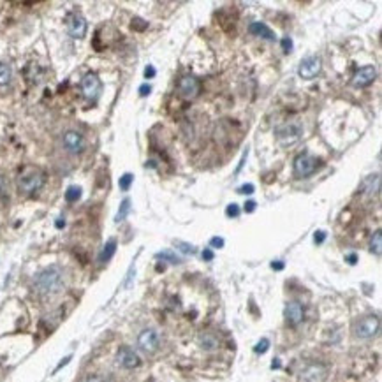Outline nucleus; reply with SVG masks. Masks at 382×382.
I'll use <instances>...</instances> for the list:
<instances>
[{"label":"nucleus","instance_id":"f257e3e1","mask_svg":"<svg viewBox=\"0 0 382 382\" xmlns=\"http://www.w3.org/2000/svg\"><path fill=\"white\" fill-rule=\"evenodd\" d=\"M34 287L39 294L51 296L62 291L63 287V271L60 266H48L39 271L34 278Z\"/></svg>","mask_w":382,"mask_h":382},{"label":"nucleus","instance_id":"f03ea898","mask_svg":"<svg viewBox=\"0 0 382 382\" xmlns=\"http://www.w3.org/2000/svg\"><path fill=\"white\" fill-rule=\"evenodd\" d=\"M275 136L280 145H294L303 136V125L299 122H285L275 129Z\"/></svg>","mask_w":382,"mask_h":382},{"label":"nucleus","instance_id":"7ed1b4c3","mask_svg":"<svg viewBox=\"0 0 382 382\" xmlns=\"http://www.w3.org/2000/svg\"><path fill=\"white\" fill-rule=\"evenodd\" d=\"M44 185V174L37 169H30L27 173H23L18 180V187H20L21 192L25 194H32V192H37L39 188Z\"/></svg>","mask_w":382,"mask_h":382},{"label":"nucleus","instance_id":"20e7f679","mask_svg":"<svg viewBox=\"0 0 382 382\" xmlns=\"http://www.w3.org/2000/svg\"><path fill=\"white\" fill-rule=\"evenodd\" d=\"M317 167H319V159L310 155V153H301L294 159V173L299 178L312 176L317 171Z\"/></svg>","mask_w":382,"mask_h":382},{"label":"nucleus","instance_id":"39448f33","mask_svg":"<svg viewBox=\"0 0 382 382\" xmlns=\"http://www.w3.org/2000/svg\"><path fill=\"white\" fill-rule=\"evenodd\" d=\"M380 330V321L377 315H368V317H363L358 324L354 326V335L358 338H373Z\"/></svg>","mask_w":382,"mask_h":382},{"label":"nucleus","instance_id":"423d86ee","mask_svg":"<svg viewBox=\"0 0 382 382\" xmlns=\"http://www.w3.org/2000/svg\"><path fill=\"white\" fill-rule=\"evenodd\" d=\"M101 90H102V83L97 74L95 73L85 74L83 80H81V92H83L85 99H88V101H97L99 95H101Z\"/></svg>","mask_w":382,"mask_h":382},{"label":"nucleus","instance_id":"0eeeda50","mask_svg":"<svg viewBox=\"0 0 382 382\" xmlns=\"http://www.w3.org/2000/svg\"><path fill=\"white\" fill-rule=\"evenodd\" d=\"M321 69H323V62H321L319 56H306L299 63L298 74L303 80H312V78H315L321 73Z\"/></svg>","mask_w":382,"mask_h":382},{"label":"nucleus","instance_id":"6e6552de","mask_svg":"<svg viewBox=\"0 0 382 382\" xmlns=\"http://www.w3.org/2000/svg\"><path fill=\"white\" fill-rule=\"evenodd\" d=\"M199 90H201V85H199V80L194 76H183L180 81H178V92L183 99H196L199 95Z\"/></svg>","mask_w":382,"mask_h":382},{"label":"nucleus","instance_id":"1a4fd4ad","mask_svg":"<svg viewBox=\"0 0 382 382\" xmlns=\"http://www.w3.org/2000/svg\"><path fill=\"white\" fill-rule=\"evenodd\" d=\"M116 363H118L122 368L132 370L141 365V358H139L138 352L132 351L131 347H120L118 352H116Z\"/></svg>","mask_w":382,"mask_h":382},{"label":"nucleus","instance_id":"9d476101","mask_svg":"<svg viewBox=\"0 0 382 382\" xmlns=\"http://www.w3.org/2000/svg\"><path fill=\"white\" fill-rule=\"evenodd\" d=\"M159 342H160V338H159V333H157L155 330H143L141 333H139V337H138L139 349L145 351V352H150V354L159 349Z\"/></svg>","mask_w":382,"mask_h":382},{"label":"nucleus","instance_id":"9b49d317","mask_svg":"<svg viewBox=\"0 0 382 382\" xmlns=\"http://www.w3.org/2000/svg\"><path fill=\"white\" fill-rule=\"evenodd\" d=\"M88 30V23L81 14H71L69 20H67V32H69L71 37L74 39H83L87 35Z\"/></svg>","mask_w":382,"mask_h":382},{"label":"nucleus","instance_id":"f8f14e48","mask_svg":"<svg viewBox=\"0 0 382 382\" xmlns=\"http://www.w3.org/2000/svg\"><path fill=\"white\" fill-rule=\"evenodd\" d=\"M62 143L63 148L69 153H74V155H78L85 150V138L76 131H67L62 138Z\"/></svg>","mask_w":382,"mask_h":382},{"label":"nucleus","instance_id":"ddd939ff","mask_svg":"<svg viewBox=\"0 0 382 382\" xmlns=\"http://www.w3.org/2000/svg\"><path fill=\"white\" fill-rule=\"evenodd\" d=\"M377 76V71L373 66H365L361 69L356 71V74L352 76V85L358 88H363V87H368L370 83H373Z\"/></svg>","mask_w":382,"mask_h":382},{"label":"nucleus","instance_id":"4468645a","mask_svg":"<svg viewBox=\"0 0 382 382\" xmlns=\"http://www.w3.org/2000/svg\"><path fill=\"white\" fill-rule=\"evenodd\" d=\"M285 319L291 326H298V324L303 323L305 319V308L299 301H289L285 305Z\"/></svg>","mask_w":382,"mask_h":382},{"label":"nucleus","instance_id":"2eb2a0df","mask_svg":"<svg viewBox=\"0 0 382 382\" xmlns=\"http://www.w3.org/2000/svg\"><path fill=\"white\" fill-rule=\"evenodd\" d=\"M361 190L365 192L368 198H373L380 192V176L379 174H372V176L365 178V181L361 183Z\"/></svg>","mask_w":382,"mask_h":382},{"label":"nucleus","instance_id":"dca6fc26","mask_svg":"<svg viewBox=\"0 0 382 382\" xmlns=\"http://www.w3.org/2000/svg\"><path fill=\"white\" fill-rule=\"evenodd\" d=\"M248 32H250L252 35H257V37L268 39V41H273V39H275L273 30H271L268 25L261 23V21H254V23H250V27H248Z\"/></svg>","mask_w":382,"mask_h":382},{"label":"nucleus","instance_id":"f3484780","mask_svg":"<svg viewBox=\"0 0 382 382\" xmlns=\"http://www.w3.org/2000/svg\"><path fill=\"white\" fill-rule=\"evenodd\" d=\"M115 252H116V240L115 238H111V240L106 241V245L102 247L101 254H99V263L104 264V263H108V261H111V257L115 256Z\"/></svg>","mask_w":382,"mask_h":382},{"label":"nucleus","instance_id":"a211bd4d","mask_svg":"<svg viewBox=\"0 0 382 382\" xmlns=\"http://www.w3.org/2000/svg\"><path fill=\"white\" fill-rule=\"evenodd\" d=\"M198 342L205 351H215V349L219 347V340H217V337H213V335H210V333H201L198 338Z\"/></svg>","mask_w":382,"mask_h":382},{"label":"nucleus","instance_id":"6ab92c4d","mask_svg":"<svg viewBox=\"0 0 382 382\" xmlns=\"http://www.w3.org/2000/svg\"><path fill=\"white\" fill-rule=\"evenodd\" d=\"M11 78H13V71L7 63L0 62V87H7L11 83Z\"/></svg>","mask_w":382,"mask_h":382},{"label":"nucleus","instance_id":"aec40b11","mask_svg":"<svg viewBox=\"0 0 382 382\" xmlns=\"http://www.w3.org/2000/svg\"><path fill=\"white\" fill-rule=\"evenodd\" d=\"M370 250H372L375 256L382 254V234H380V231H375L373 236L370 238Z\"/></svg>","mask_w":382,"mask_h":382},{"label":"nucleus","instance_id":"412c9836","mask_svg":"<svg viewBox=\"0 0 382 382\" xmlns=\"http://www.w3.org/2000/svg\"><path fill=\"white\" fill-rule=\"evenodd\" d=\"M129 212H131V199H123L122 205H120L118 213H116V217H115V222H116V224L123 222V220L127 219Z\"/></svg>","mask_w":382,"mask_h":382},{"label":"nucleus","instance_id":"4be33fe9","mask_svg":"<svg viewBox=\"0 0 382 382\" xmlns=\"http://www.w3.org/2000/svg\"><path fill=\"white\" fill-rule=\"evenodd\" d=\"M80 199H81V187H78V185H71L66 192V201L76 203V201H80Z\"/></svg>","mask_w":382,"mask_h":382},{"label":"nucleus","instance_id":"5701e85b","mask_svg":"<svg viewBox=\"0 0 382 382\" xmlns=\"http://www.w3.org/2000/svg\"><path fill=\"white\" fill-rule=\"evenodd\" d=\"M155 257L157 259L166 261V263H171V264H180L181 263V257H178L174 252H171V250H162V252H159Z\"/></svg>","mask_w":382,"mask_h":382},{"label":"nucleus","instance_id":"b1692460","mask_svg":"<svg viewBox=\"0 0 382 382\" xmlns=\"http://www.w3.org/2000/svg\"><path fill=\"white\" fill-rule=\"evenodd\" d=\"M132 181H134V174L125 173V174H122V178H120V180H118V187L122 188L123 192H127L129 188H131Z\"/></svg>","mask_w":382,"mask_h":382},{"label":"nucleus","instance_id":"393cba45","mask_svg":"<svg viewBox=\"0 0 382 382\" xmlns=\"http://www.w3.org/2000/svg\"><path fill=\"white\" fill-rule=\"evenodd\" d=\"M268 349H270V340H268V338H261V342L254 347V351L257 354H264Z\"/></svg>","mask_w":382,"mask_h":382},{"label":"nucleus","instance_id":"a878e982","mask_svg":"<svg viewBox=\"0 0 382 382\" xmlns=\"http://www.w3.org/2000/svg\"><path fill=\"white\" fill-rule=\"evenodd\" d=\"M174 245H176V247H180V250L183 252V254H196V247L185 243V241H174Z\"/></svg>","mask_w":382,"mask_h":382},{"label":"nucleus","instance_id":"bb28decb","mask_svg":"<svg viewBox=\"0 0 382 382\" xmlns=\"http://www.w3.org/2000/svg\"><path fill=\"white\" fill-rule=\"evenodd\" d=\"M280 44H282V49H284L285 53H291L292 48H294V42H292L291 37H282Z\"/></svg>","mask_w":382,"mask_h":382},{"label":"nucleus","instance_id":"cd10ccee","mask_svg":"<svg viewBox=\"0 0 382 382\" xmlns=\"http://www.w3.org/2000/svg\"><path fill=\"white\" fill-rule=\"evenodd\" d=\"M226 215H227V217H238V215H240V206H238L236 203L229 205V206L226 208Z\"/></svg>","mask_w":382,"mask_h":382},{"label":"nucleus","instance_id":"c85d7f7f","mask_svg":"<svg viewBox=\"0 0 382 382\" xmlns=\"http://www.w3.org/2000/svg\"><path fill=\"white\" fill-rule=\"evenodd\" d=\"M254 190H256V187L252 183H245V185H241V187L238 188V192H240V194H245V196L254 194Z\"/></svg>","mask_w":382,"mask_h":382},{"label":"nucleus","instance_id":"c756f323","mask_svg":"<svg viewBox=\"0 0 382 382\" xmlns=\"http://www.w3.org/2000/svg\"><path fill=\"white\" fill-rule=\"evenodd\" d=\"M224 243H226V241H224V238H220V236H215L210 240V245H212L213 248H222Z\"/></svg>","mask_w":382,"mask_h":382},{"label":"nucleus","instance_id":"7c9ffc66","mask_svg":"<svg viewBox=\"0 0 382 382\" xmlns=\"http://www.w3.org/2000/svg\"><path fill=\"white\" fill-rule=\"evenodd\" d=\"M324 240H326V233H324V231H315V234H313V241L321 245Z\"/></svg>","mask_w":382,"mask_h":382},{"label":"nucleus","instance_id":"2f4dec72","mask_svg":"<svg viewBox=\"0 0 382 382\" xmlns=\"http://www.w3.org/2000/svg\"><path fill=\"white\" fill-rule=\"evenodd\" d=\"M150 92H152V87H150L148 83H145V85H141V87H139V95H141V97H146V95H150Z\"/></svg>","mask_w":382,"mask_h":382},{"label":"nucleus","instance_id":"473e14b6","mask_svg":"<svg viewBox=\"0 0 382 382\" xmlns=\"http://www.w3.org/2000/svg\"><path fill=\"white\" fill-rule=\"evenodd\" d=\"M155 74H157V71H155V67H153V66H148L145 69V78H146V80H152V78H155Z\"/></svg>","mask_w":382,"mask_h":382},{"label":"nucleus","instance_id":"72a5a7b5","mask_svg":"<svg viewBox=\"0 0 382 382\" xmlns=\"http://www.w3.org/2000/svg\"><path fill=\"white\" fill-rule=\"evenodd\" d=\"M201 256H203V259H205V261H213V257H215L213 250H210V248H205Z\"/></svg>","mask_w":382,"mask_h":382},{"label":"nucleus","instance_id":"f704fd0d","mask_svg":"<svg viewBox=\"0 0 382 382\" xmlns=\"http://www.w3.org/2000/svg\"><path fill=\"white\" fill-rule=\"evenodd\" d=\"M83 382H106V379L104 377H101V375H90V377H87Z\"/></svg>","mask_w":382,"mask_h":382},{"label":"nucleus","instance_id":"c9c22d12","mask_svg":"<svg viewBox=\"0 0 382 382\" xmlns=\"http://www.w3.org/2000/svg\"><path fill=\"white\" fill-rule=\"evenodd\" d=\"M256 201H248V203H245V212L247 213H252L256 210Z\"/></svg>","mask_w":382,"mask_h":382},{"label":"nucleus","instance_id":"e433bc0d","mask_svg":"<svg viewBox=\"0 0 382 382\" xmlns=\"http://www.w3.org/2000/svg\"><path fill=\"white\" fill-rule=\"evenodd\" d=\"M284 266H285V264L282 263V261H273V263H271V268H273V270H277V271L284 270Z\"/></svg>","mask_w":382,"mask_h":382},{"label":"nucleus","instance_id":"4c0bfd02","mask_svg":"<svg viewBox=\"0 0 382 382\" xmlns=\"http://www.w3.org/2000/svg\"><path fill=\"white\" fill-rule=\"evenodd\" d=\"M71 359H73V356H67V358H63L62 361H60V365H58V366H56V368H55V372H58L60 368H63V366H66L67 363L71 361Z\"/></svg>","mask_w":382,"mask_h":382},{"label":"nucleus","instance_id":"58836bf2","mask_svg":"<svg viewBox=\"0 0 382 382\" xmlns=\"http://www.w3.org/2000/svg\"><path fill=\"white\" fill-rule=\"evenodd\" d=\"M345 259H347L351 264H356V263H358V256H356V254H349L347 257H345Z\"/></svg>","mask_w":382,"mask_h":382},{"label":"nucleus","instance_id":"ea45409f","mask_svg":"<svg viewBox=\"0 0 382 382\" xmlns=\"http://www.w3.org/2000/svg\"><path fill=\"white\" fill-rule=\"evenodd\" d=\"M55 226L58 227V229H62V227L66 226V220H63V219H58V220L55 222Z\"/></svg>","mask_w":382,"mask_h":382},{"label":"nucleus","instance_id":"a19ab883","mask_svg":"<svg viewBox=\"0 0 382 382\" xmlns=\"http://www.w3.org/2000/svg\"><path fill=\"white\" fill-rule=\"evenodd\" d=\"M278 366H280V363H278V359H277V361H273V368H278Z\"/></svg>","mask_w":382,"mask_h":382}]
</instances>
